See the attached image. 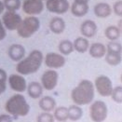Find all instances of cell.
Wrapping results in <instances>:
<instances>
[{
	"mask_svg": "<svg viewBox=\"0 0 122 122\" xmlns=\"http://www.w3.org/2000/svg\"><path fill=\"white\" fill-rule=\"evenodd\" d=\"M41 1H47V0H41Z\"/></svg>",
	"mask_w": 122,
	"mask_h": 122,
	"instance_id": "obj_38",
	"label": "cell"
},
{
	"mask_svg": "<svg viewBox=\"0 0 122 122\" xmlns=\"http://www.w3.org/2000/svg\"><path fill=\"white\" fill-rule=\"evenodd\" d=\"M117 27H118V29H119V31H120V33H121L122 35V18L117 22Z\"/></svg>",
	"mask_w": 122,
	"mask_h": 122,
	"instance_id": "obj_36",
	"label": "cell"
},
{
	"mask_svg": "<svg viewBox=\"0 0 122 122\" xmlns=\"http://www.w3.org/2000/svg\"><path fill=\"white\" fill-rule=\"evenodd\" d=\"M30 109V104L27 102L26 98L20 93L12 95L5 103L6 112L15 117L27 116Z\"/></svg>",
	"mask_w": 122,
	"mask_h": 122,
	"instance_id": "obj_3",
	"label": "cell"
},
{
	"mask_svg": "<svg viewBox=\"0 0 122 122\" xmlns=\"http://www.w3.org/2000/svg\"><path fill=\"white\" fill-rule=\"evenodd\" d=\"M8 74L4 69L0 68V94H3L7 90V82H8Z\"/></svg>",
	"mask_w": 122,
	"mask_h": 122,
	"instance_id": "obj_28",
	"label": "cell"
},
{
	"mask_svg": "<svg viewBox=\"0 0 122 122\" xmlns=\"http://www.w3.org/2000/svg\"><path fill=\"white\" fill-rule=\"evenodd\" d=\"M66 27L64 20L61 17H54L50 21V30L55 35L62 34Z\"/></svg>",
	"mask_w": 122,
	"mask_h": 122,
	"instance_id": "obj_20",
	"label": "cell"
},
{
	"mask_svg": "<svg viewBox=\"0 0 122 122\" xmlns=\"http://www.w3.org/2000/svg\"><path fill=\"white\" fill-rule=\"evenodd\" d=\"M45 7L51 13L61 15L70 10L71 6L68 0H47Z\"/></svg>",
	"mask_w": 122,
	"mask_h": 122,
	"instance_id": "obj_12",
	"label": "cell"
},
{
	"mask_svg": "<svg viewBox=\"0 0 122 122\" xmlns=\"http://www.w3.org/2000/svg\"><path fill=\"white\" fill-rule=\"evenodd\" d=\"M89 53L94 59H101L106 54V46L100 42H94L90 46Z\"/></svg>",
	"mask_w": 122,
	"mask_h": 122,
	"instance_id": "obj_18",
	"label": "cell"
},
{
	"mask_svg": "<svg viewBox=\"0 0 122 122\" xmlns=\"http://www.w3.org/2000/svg\"><path fill=\"white\" fill-rule=\"evenodd\" d=\"M0 122H13L12 116H10L8 113L0 115Z\"/></svg>",
	"mask_w": 122,
	"mask_h": 122,
	"instance_id": "obj_33",
	"label": "cell"
},
{
	"mask_svg": "<svg viewBox=\"0 0 122 122\" xmlns=\"http://www.w3.org/2000/svg\"><path fill=\"white\" fill-rule=\"evenodd\" d=\"M44 62L48 68L56 70L63 67L66 62V60H65V57L61 55V53L49 52L44 57Z\"/></svg>",
	"mask_w": 122,
	"mask_h": 122,
	"instance_id": "obj_10",
	"label": "cell"
},
{
	"mask_svg": "<svg viewBox=\"0 0 122 122\" xmlns=\"http://www.w3.org/2000/svg\"><path fill=\"white\" fill-rule=\"evenodd\" d=\"M108 116L107 104L101 100L93 101L90 106V117L93 122H103Z\"/></svg>",
	"mask_w": 122,
	"mask_h": 122,
	"instance_id": "obj_6",
	"label": "cell"
},
{
	"mask_svg": "<svg viewBox=\"0 0 122 122\" xmlns=\"http://www.w3.org/2000/svg\"><path fill=\"white\" fill-rule=\"evenodd\" d=\"M70 10H71V13L75 17L81 18V17H84L85 15L88 14V12L90 10V7H89V4L73 2L71 7H70Z\"/></svg>",
	"mask_w": 122,
	"mask_h": 122,
	"instance_id": "obj_21",
	"label": "cell"
},
{
	"mask_svg": "<svg viewBox=\"0 0 122 122\" xmlns=\"http://www.w3.org/2000/svg\"><path fill=\"white\" fill-rule=\"evenodd\" d=\"M112 100L117 103H122V86H117L114 88L110 96Z\"/></svg>",
	"mask_w": 122,
	"mask_h": 122,
	"instance_id": "obj_29",
	"label": "cell"
},
{
	"mask_svg": "<svg viewBox=\"0 0 122 122\" xmlns=\"http://www.w3.org/2000/svg\"><path fill=\"white\" fill-rule=\"evenodd\" d=\"M58 50L60 51L61 55L63 56H67L69 54H71L73 51H75L74 49V44L73 42L68 39H64V40H61L59 45H58Z\"/></svg>",
	"mask_w": 122,
	"mask_h": 122,
	"instance_id": "obj_25",
	"label": "cell"
},
{
	"mask_svg": "<svg viewBox=\"0 0 122 122\" xmlns=\"http://www.w3.org/2000/svg\"><path fill=\"white\" fill-rule=\"evenodd\" d=\"M74 44V49L75 51L78 53H85L87 51H89L90 49V41L88 40V38L84 37V36H79L76 37L75 40L73 41Z\"/></svg>",
	"mask_w": 122,
	"mask_h": 122,
	"instance_id": "obj_22",
	"label": "cell"
},
{
	"mask_svg": "<svg viewBox=\"0 0 122 122\" xmlns=\"http://www.w3.org/2000/svg\"><path fill=\"white\" fill-rule=\"evenodd\" d=\"M36 122H55V118L53 114L51 113L42 112L37 116Z\"/></svg>",
	"mask_w": 122,
	"mask_h": 122,
	"instance_id": "obj_30",
	"label": "cell"
},
{
	"mask_svg": "<svg viewBox=\"0 0 122 122\" xmlns=\"http://www.w3.org/2000/svg\"><path fill=\"white\" fill-rule=\"evenodd\" d=\"M95 91L98 92L102 97H109L111 96L114 90L112 80L109 76L105 75H101L97 76L94 80Z\"/></svg>",
	"mask_w": 122,
	"mask_h": 122,
	"instance_id": "obj_7",
	"label": "cell"
},
{
	"mask_svg": "<svg viewBox=\"0 0 122 122\" xmlns=\"http://www.w3.org/2000/svg\"><path fill=\"white\" fill-rule=\"evenodd\" d=\"M112 9H113V12L117 16L122 18V0H118V1L115 2L114 5H113Z\"/></svg>",
	"mask_w": 122,
	"mask_h": 122,
	"instance_id": "obj_31",
	"label": "cell"
},
{
	"mask_svg": "<svg viewBox=\"0 0 122 122\" xmlns=\"http://www.w3.org/2000/svg\"><path fill=\"white\" fill-rule=\"evenodd\" d=\"M7 36V29L5 28L3 22H2V20L0 19V41L4 40Z\"/></svg>",
	"mask_w": 122,
	"mask_h": 122,
	"instance_id": "obj_32",
	"label": "cell"
},
{
	"mask_svg": "<svg viewBox=\"0 0 122 122\" xmlns=\"http://www.w3.org/2000/svg\"><path fill=\"white\" fill-rule=\"evenodd\" d=\"M43 87L40 82L32 81L27 86V93L32 99H40L43 94Z\"/></svg>",
	"mask_w": 122,
	"mask_h": 122,
	"instance_id": "obj_19",
	"label": "cell"
},
{
	"mask_svg": "<svg viewBox=\"0 0 122 122\" xmlns=\"http://www.w3.org/2000/svg\"><path fill=\"white\" fill-rule=\"evenodd\" d=\"M24 13L29 16H36L43 12L45 5L41 0H24L21 5Z\"/></svg>",
	"mask_w": 122,
	"mask_h": 122,
	"instance_id": "obj_11",
	"label": "cell"
},
{
	"mask_svg": "<svg viewBox=\"0 0 122 122\" xmlns=\"http://www.w3.org/2000/svg\"><path fill=\"white\" fill-rule=\"evenodd\" d=\"M120 81H121V83H122V74H121V76H120Z\"/></svg>",
	"mask_w": 122,
	"mask_h": 122,
	"instance_id": "obj_37",
	"label": "cell"
},
{
	"mask_svg": "<svg viewBox=\"0 0 122 122\" xmlns=\"http://www.w3.org/2000/svg\"><path fill=\"white\" fill-rule=\"evenodd\" d=\"M26 54L25 48L20 44H12L10 45L8 51V55L11 61L19 62L20 61Z\"/></svg>",
	"mask_w": 122,
	"mask_h": 122,
	"instance_id": "obj_14",
	"label": "cell"
},
{
	"mask_svg": "<svg viewBox=\"0 0 122 122\" xmlns=\"http://www.w3.org/2000/svg\"><path fill=\"white\" fill-rule=\"evenodd\" d=\"M112 11H113V9L111 8V6L108 3H105V2L98 3L93 8L94 15L96 17L102 18V19L109 17L112 14Z\"/></svg>",
	"mask_w": 122,
	"mask_h": 122,
	"instance_id": "obj_16",
	"label": "cell"
},
{
	"mask_svg": "<svg viewBox=\"0 0 122 122\" xmlns=\"http://www.w3.org/2000/svg\"><path fill=\"white\" fill-rule=\"evenodd\" d=\"M5 10H6V9H5V5H4V2H3L2 0H0V15L4 13Z\"/></svg>",
	"mask_w": 122,
	"mask_h": 122,
	"instance_id": "obj_34",
	"label": "cell"
},
{
	"mask_svg": "<svg viewBox=\"0 0 122 122\" xmlns=\"http://www.w3.org/2000/svg\"><path fill=\"white\" fill-rule=\"evenodd\" d=\"M53 116L55 120L58 122H64L68 119V107L57 106L53 111Z\"/></svg>",
	"mask_w": 122,
	"mask_h": 122,
	"instance_id": "obj_26",
	"label": "cell"
},
{
	"mask_svg": "<svg viewBox=\"0 0 122 122\" xmlns=\"http://www.w3.org/2000/svg\"><path fill=\"white\" fill-rule=\"evenodd\" d=\"M1 20H2V22H3V24L7 30L17 31L22 19H21L20 14H18L17 12L6 10V12H4L2 15Z\"/></svg>",
	"mask_w": 122,
	"mask_h": 122,
	"instance_id": "obj_9",
	"label": "cell"
},
{
	"mask_svg": "<svg viewBox=\"0 0 122 122\" xmlns=\"http://www.w3.org/2000/svg\"><path fill=\"white\" fill-rule=\"evenodd\" d=\"M97 31H98L97 24L92 20H84L80 25V33H81L82 36L86 38L93 37L97 34Z\"/></svg>",
	"mask_w": 122,
	"mask_h": 122,
	"instance_id": "obj_15",
	"label": "cell"
},
{
	"mask_svg": "<svg viewBox=\"0 0 122 122\" xmlns=\"http://www.w3.org/2000/svg\"><path fill=\"white\" fill-rule=\"evenodd\" d=\"M83 117V109L81 106L76 104H72L68 107V119L71 121H78Z\"/></svg>",
	"mask_w": 122,
	"mask_h": 122,
	"instance_id": "obj_23",
	"label": "cell"
},
{
	"mask_svg": "<svg viewBox=\"0 0 122 122\" xmlns=\"http://www.w3.org/2000/svg\"><path fill=\"white\" fill-rule=\"evenodd\" d=\"M4 5L5 9L8 11L12 12H17L21 8V2L20 0H4Z\"/></svg>",
	"mask_w": 122,
	"mask_h": 122,
	"instance_id": "obj_27",
	"label": "cell"
},
{
	"mask_svg": "<svg viewBox=\"0 0 122 122\" xmlns=\"http://www.w3.org/2000/svg\"><path fill=\"white\" fill-rule=\"evenodd\" d=\"M104 36L109 41H117L119 39L121 33L116 25H110L105 28L104 30Z\"/></svg>",
	"mask_w": 122,
	"mask_h": 122,
	"instance_id": "obj_24",
	"label": "cell"
},
{
	"mask_svg": "<svg viewBox=\"0 0 122 122\" xmlns=\"http://www.w3.org/2000/svg\"><path fill=\"white\" fill-rule=\"evenodd\" d=\"M74 2H76V3H82V4H89L90 0H74Z\"/></svg>",
	"mask_w": 122,
	"mask_h": 122,
	"instance_id": "obj_35",
	"label": "cell"
},
{
	"mask_svg": "<svg viewBox=\"0 0 122 122\" xmlns=\"http://www.w3.org/2000/svg\"><path fill=\"white\" fill-rule=\"evenodd\" d=\"M94 83L89 79H82L71 92L72 101L75 104L79 106L91 104L94 101Z\"/></svg>",
	"mask_w": 122,
	"mask_h": 122,
	"instance_id": "obj_1",
	"label": "cell"
},
{
	"mask_svg": "<svg viewBox=\"0 0 122 122\" xmlns=\"http://www.w3.org/2000/svg\"><path fill=\"white\" fill-rule=\"evenodd\" d=\"M105 61L110 66H117L122 61V44L117 41H110L106 45Z\"/></svg>",
	"mask_w": 122,
	"mask_h": 122,
	"instance_id": "obj_5",
	"label": "cell"
},
{
	"mask_svg": "<svg viewBox=\"0 0 122 122\" xmlns=\"http://www.w3.org/2000/svg\"><path fill=\"white\" fill-rule=\"evenodd\" d=\"M44 55L39 50H34L16 65V72L21 76H29L40 69Z\"/></svg>",
	"mask_w": 122,
	"mask_h": 122,
	"instance_id": "obj_2",
	"label": "cell"
},
{
	"mask_svg": "<svg viewBox=\"0 0 122 122\" xmlns=\"http://www.w3.org/2000/svg\"><path fill=\"white\" fill-rule=\"evenodd\" d=\"M40 28V20L36 16H28L22 19L17 34L21 38H29L33 36Z\"/></svg>",
	"mask_w": 122,
	"mask_h": 122,
	"instance_id": "obj_4",
	"label": "cell"
},
{
	"mask_svg": "<svg viewBox=\"0 0 122 122\" xmlns=\"http://www.w3.org/2000/svg\"><path fill=\"white\" fill-rule=\"evenodd\" d=\"M8 83L10 89L17 93H22L27 91V82L24 78V76L20 74H12L8 78Z\"/></svg>",
	"mask_w": 122,
	"mask_h": 122,
	"instance_id": "obj_13",
	"label": "cell"
},
{
	"mask_svg": "<svg viewBox=\"0 0 122 122\" xmlns=\"http://www.w3.org/2000/svg\"><path fill=\"white\" fill-rule=\"evenodd\" d=\"M58 80H59L58 72L53 69H49L42 74L40 83L44 90L53 91L58 85Z\"/></svg>",
	"mask_w": 122,
	"mask_h": 122,
	"instance_id": "obj_8",
	"label": "cell"
},
{
	"mask_svg": "<svg viewBox=\"0 0 122 122\" xmlns=\"http://www.w3.org/2000/svg\"><path fill=\"white\" fill-rule=\"evenodd\" d=\"M38 106L43 112H52L57 107V102L51 96H42L39 99Z\"/></svg>",
	"mask_w": 122,
	"mask_h": 122,
	"instance_id": "obj_17",
	"label": "cell"
}]
</instances>
